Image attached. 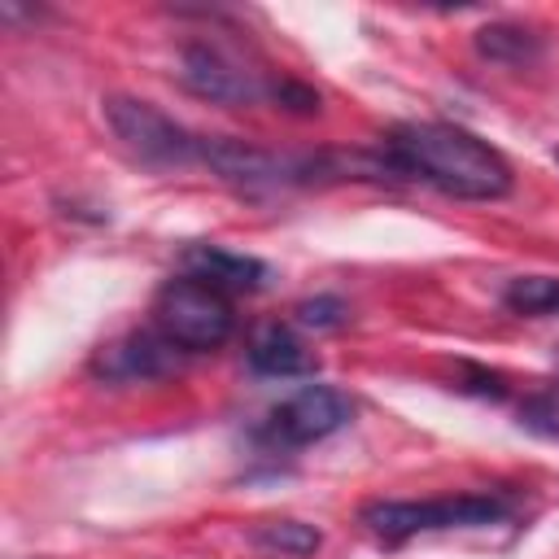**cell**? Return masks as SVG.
I'll return each instance as SVG.
<instances>
[{
    "label": "cell",
    "instance_id": "ba28073f",
    "mask_svg": "<svg viewBox=\"0 0 559 559\" xmlns=\"http://www.w3.org/2000/svg\"><path fill=\"white\" fill-rule=\"evenodd\" d=\"M179 262H183V275L205 280V284H214V288L227 293V297H236V293H258V288H266V280H271V266H266L262 258L231 253V249H223V245H188Z\"/></svg>",
    "mask_w": 559,
    "mask_h": 559
},
{
    "label": "cell",
    "instance_id": "9a60e30c",
    "mask_svg": "<svg viewBox=\"0 0 559 559\" xmlns=\"http://www.w3.org/2000/svg\"><path fill=\"white\" fill-rule=\"evenodd\" d=\"M463 371H467V380H459V389H463V393L493 397V402H498V397H507V384H502V376H498V371H489V367H472V362H467Z\"/></svg>",
    "mask_w": 559,
    "mask_h": 559
},
{
    "label": "cell",
    "instance_id": "8fae6325",
    "mask_svg": "<svg viewBox=\"0 0 559 559\" xmlns=\"http://www.w3.org/2000/svg\"><path fill=\"white\" fill-rule=\"evenodd\" d=\"M249 542L266 559H306L323 546V533L314 524H301V520H266L249 533Z\"/></svg>",
    "mask_w": 559,
    "mask_h": 559
},
{
    "label": "cell",
    "instance_id": "6da1fadb",
    "mask_svg": "<svg viewBox=\"0 0 559 559\" xmlns=\"http://www.w3.org/2000/svg\"><path fill=\"white\" fill-rule=\"evenodd\" d=\"M380 157L393 175L432 183L459 201H498L515 183L507 157L459 122H402L384 135Z\"/></svg>",
    "mask_w": 559,
    "mask_h": 559
},
{
    "label": "cell",
    "instance_id": "30bf717a",
    "mask_svg": "<svg viewBox=\"0 0 559 559\" xmlns=\"http://www.w3.org/2000/svg\"><path fill=\"white\" fill-rule=\"evenodd\" d=\"M476 52L498 66H528L542 57V35H533L515 22H489L476 31Z\"/></svg>",
    "mask_w": 559,
    "mask_h": 559
},
{
    "label": "cell",
    "instance_id": "9c48e42d",
    "mask_svg": "<svg viewBox=\"0 0 559 559\" xmlns=\"http://www.w3.org/2000/svg\"><path fill=\"white\" fill-rule=\"evenodd\" d=\"M245 358H249V367H253L258 376H271V380L319 376V358H314V349H310L288 323H262V328H253Z\"/></svg>",
    "mask_w": 559,
    "mask_h": 559
},
{
    "label": "cell",
    "instance_id": "277c9868",
    "mask_svg": "<svg viewBox=\"0 0 559 559\" xmlns=\"http://www.w3.org/2000/svg\"><path fill=\"white\" fill-rule=\"evenodd\" d=\"M105 122L148 166H192V162H201V140L205 135H192L188 127H179L170 114H162L148 100L109 96L105 100Z\"/></svg>",
    "mask_w": 559,
    "mask_h": 559
},
{
    "label": "cell",
    "instance_id": "7a4b0ae2",
    "mask_svg": "<svg viewBox=\"0 0 559 559\" xmlns=\"http://www.w3.org/2000/svg\"><path fill=\"white\" fill-rule=\"evenodd\" d=\"M362 528L389 546L411 542L419 533H445V528H480V524H498L511 520V502L498 493H445V498H380L367 502L358 511Z\"/></svg>",
    "mask_w": 559,
    "mask_h": 559
},
{
    "label": "cell",
    "instance_id": "5bb4252c",
    "mask_svg": "<svg viewBox=\"0 0 559 559\" xmlns=\"http://www.w3.org/2000/svg\"><path fill=\"white\" fill-rule=\"evenodd\" d=\"M266 92H271L275 109H288V114H301V118L319 114V92L306 87V83H297V79H280V83H271Z\"/></svg>",
    "mask_w": 559,
    "mask_h": 559
},
{
    "label": "cell",
    "instance_id": "52a82bcc",
    "mask_svg": "<svg viewBox=\"0 0 559 559\" xmlns=\"http://www.w3.org/2000/svg\"><path fill=\"white\" fill-rule=\"evenodd\" d=\"M179 79L192 96H205L214 105H249L266 92L258 74L240 66L231 52H223L218 44H188L179 61Z\"/></svg>",
    "mask_w": 559,
    "mask_h": 559
},
{
    "label": "cell",
    "instance_id": "7c38bea8",
    "mask_svg": "<svg viewBox=\"0 0 559 559\" xmlns=\"http://www.w3.org/2000/svg\"><path fill=\"white\" fill-rule=\"evenodd\" d=\"M502 306L511 314H524V319L559 314V280L555 275H520L502 288Z\"/></svg>",
    "mask_w": 559,
    "mask_h": 559
},
{
    "label": "cell",
    "instance_id": "8992f818",
    "mask_svg": "<svg viewBox=\"0 0 559 559\" xmlns=\"http://www.w3.org/2000/svg\"><path fill=\"white\" fill-rule=\"evenodd\" d=\"M183 367V349L166 341L157 328H135L92 354V376L105 384H144L166 380Z\"/></svg>",
    "mask_w": 559,
    "mask_h": 559
},
{
    "label": "cell",
    "instance_id": "5b68a950",
    "mask_svg": "<svg viewBox=\"0 0 559 559\" xmlns=\"http://www.w3.org/2000/svg\"><path fill=\"white\" fill-rule=\"evenodd\" d=\"M349 419H354V402L341 389L306 384V389L288 393L284 402H275L253 437L271 450H301V445H314V441L341 432Z\"/></svg>",
    "mask_w": 559,
    "mask_h": 559
},
{
    "label": "cell",
    "instance_id": "3957f363",
    "mask_svg": "<svg viewBox=\"0 0 559 559\" xmlns=\"http://www.w3.org/2000/svg\"><path fill=\"white\" fill-rule=\"evenodd\" d=\"M153 328L166 341H175L183 354H205L231 336L236 310L231 297L218 293L214 284L192 275H170L153 297Z\"/></svg>",
    "mask_w": 559,
    "mask_h": 559
},
{
    "label": "cell",
    "instance_id": "4fadbf2b",
    "mask_svg": "<svg viewBox=\"0 0 559 559\" xmlns=\"http://www.w3.org/2000/svg\"><path fill=\"white\" fill-rule=\"evenodd\" d=\"M297 323L301 328H314V332H332V328H341L345 319H349V306L336 297V293H319V297H306L297 310Z\"/></svg>",
    "mask_w": 559,
    "mask_h": 559
},
{
    "label": "cell",
    "instance_id": "2e32d148",
    "mask_svg": "<svg viewBox=\"0 0 559 559\" xmlns=\"http://www.w3.org/2000/svg\"><path fill=\"white\" fill-rule=\"evenodd\" d=\"M555 157H559V148H555Z\"/></svg>",
    "mask_w": 559,
    "mask_h": 559
}]
</instances>
